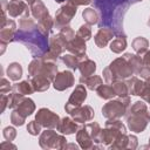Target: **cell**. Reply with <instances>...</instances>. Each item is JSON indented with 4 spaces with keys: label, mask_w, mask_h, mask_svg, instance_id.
Instances as JSON below:
<instances>
[{
    "label": "cell",
    "mask_w": 150,
    "mask_h": 150,
    "mask_svg": "<svg viewBox=\"0 0 150 150\" xmlns=\"http://www.w3.org/2000/svg\"><path fill=\"white\" fill-rule=\"evenodd\" d=\"M14 41L23 43L30 52L33 57L43 56L49 49V41L39 29L33 28L30 30H16Z\"/></svg>",
    "instance_id": "1"
},
{
    "label": "cell",
    "mask_w": 150,
    "mask_h": 150,
    "mask_svg": "<svg viewBox=\"0 0 150 150\" xmlns=\"http://www.w3.org/2000/svg\"><path fill=\"white\" fill-rule=\"evenodd\" d=\"M127 125L134 132H142L150 122V112L146 104L142 101H136L125 112Z\"/></svg>",
    "instance_id": "2"
},
{
    "label": "cell",
    "mask_w": 150,
    "mask_h": 150,
    "mask_svg": "<svg viewBox=\"0 0 150 150\" xmlns=\"http://www.w3.org/2000/svg\"><path fill=\"white\" fill-rule=\"evenodd\" d=\"M134 69L129 61L122 56L116 60H114L107 68L103 69V77L107 83H112L118 80H125L134 75Z\"/></svg>",
    "instance_id": "3"
},
{
    "label": "cell",
    "mask_w": 150,
    "mask_h": 150,
    "mask_svg": "<svg viewBox=\"0 0 150 150\" xmlns=\"http://www.w3.org/2000/svg\"><path fill=\"white\" fill-rule=\"evenodd\" d=\"M28 74L29 77L41 75L53 81L57 74V66L54 61H49L43 57H34L28 66Z\"/></svg>",
    "instance_id": "4"
},
{
    "label": "cell",
    "mask_w": 150,
    "mask_h": 150,
    "mask_svg": "<svg viewBox=\"0 0 150 150\" xmlns=\"http://www.w3.org/2000/svg\"><path fill=\"white\" fill-rule=\"evenodd\" d=\"M121 134H127V128L120 121V118L108 120L105 122V128L103 130L101 129L96 143H101L102 145L109 146Z\"/></svg>",
    "instance_id": "5"
},
{
    "label": "cell",
    "mask_w": 150,
    "mask_h": 150,
    "mask_svg": "<svg viewBox=\"0 0 150 150\" xmlns=\"http://www.w3.org/2000/svg\"><path fill=\"white\" fill-rule=\"evenodd\" d=\"M130 107V97L124 96L117 100H110L102 108V116L107 120L121 118L125 115L128 108Z\"/></svg>",
    "instance_id": "6"
},
{
    "label": "cell",
    "mask_w": 150,
    "mask_h": 150,
    "mask_svg": "<svg viewBox=\"0 0 150 150\" xmlns=\"http://www.w3.org/2000/svg\"><path fill=\"white\" fill-rule=\"evenodd\" d=\"M35 110V103L32 98L25 97L23 101L15 108L13 109L12 114H11V122L14 125H23L26 118L32 115Z\"/></svg>",
    "instance_id": "7"
},
{
    "label": "cell",
    "mask_w": 150,
    "mask_h": 150,
    "mask_svg": "<svg viewBox=\"0 0 150 150\" xmlns=\"http://www.w3.org/2000/svg\"><path fill=\"white\" fill-rule=\"evenodd\" d=\"M66 143V137L59 135L53 129H46L39 137V144L42 149H63Z\"/></svg>",
    "instance_id": "8"
},
{
    "label": "cell",
    "mask_w": 150,
    "mask_h": 150,
    "mask_svg": "<svg viewBox=\"0 0 150 150\" xmlns=\"http://www.w3.org/2000/svg\"><path fill=\"white\" fill-rule=\"evenodd\" d=\"M76 11H77V6L70 4L69 1L66 5L61 6L57 9L56 14H55V18H54V27L61 29L62 27L68 26L69 22L71 21V19L74 18V15L76 14Z\"/></svg>",
    "instance_id": "9"
},
{
    "label": "cell",
    "mask_w": 150,
    "mask_h": 150,
    "mask_svg": "<svg viewBox=\"0 0 150 150\" xmlns=\"http://www.w3.org/2000/svg\"><path fill=\"white\" fill-rule=\"evenodd\" d=\"M2 8L6 9L8 16L11 18H28L29 16V8L28 4L22 0H11L7 2L6 0H2L1 2Z\"/></svg>",
    "instance_id": "10"
},
{
    "label": "cell",
    "mask_w": 150,
    "mask_h": 150,
    "mask_svg": "<svg viewBox=\"0 0 150 150\" xmlns=\"http://www.w3.org/2000/svg\"><path fill=\"white\" fill-rule=\"evenodd\" d=\"M67 46H68V43H67L59 34L52 35V38L49 39V49H48V52H47L43 56H41V57L55 62L56 59H57L59 56H61L62 53L67 49Z\"/></svg>",
    "instance_id": "11"
},
{
    "label": "cell",
    "mask_w": 150,
    "mask_h": 150,
    "mask_svg": "<svg viewBox=\"0 0 150 150\" xmlns=\"http://www.w3.org/2000/svg\"><path fill=\"white\" fill-rule=\"evenodd\" d=\"M87 98V89L84 87V84H77L74 89V91L70 94L66 105H64V110L66 112L70 114L74 109L79 108L82 105V103L84 102V100Z\"/></svg>",
    "instance_id": "12"
},
{
    "label": "cell",
    "mask_w": 150,
    "mask_h": 150,
    "mask_svg": "<svg viewBox=\"0 0 150 150\" xmlns=\"http://www.w3.org/2000/svg\"><path fill=\"white\" fill-rule=\"evenodd\" d=\"M35 120L42 125V128H46V129H54L57 127L60 122L59 115L47 108L39 109V111L35 115Z\"/></svg>",
    "instance_id": "13"
},
{
    "label": "cell",
    "mask_w": 150,
    "mask_h": 150,
    "mask_svg": "<svg viewBox=\"0 0 150 150\" xmlns=\"http://www.w3.org/2000/svg\"><path fill=\"white\" fill-rule=\"evenodd\" d=\"M74 82H75V77H74L73 73L69 70H63L61 73H57L56 76L54 77L53 87L57 91H63V90L73 87Z\"/></svg>",
    "instance_id": "14"
},
{
    "label": "cell",
    "mask_w": 150,
    "mask_h": 150,
    "mask_svg": "<svg viewBox=\"0 0 150 150\" xmlns=\"http://www.w3.org/2000/svg\"><path fill=\"white\" fill-rule=\"evenodd\" d=\"M16 23L12 19H7L4 22H1V29H0V40L4 43L13 42L16 34Z\"/></svg>",
    "instance_id": "15"
},
{
    "label": "cell",
    "mask_w": 150,
    "mask_h": 150,
    "mask_svg": "<svg viewBox=\"0 0 150 150\" xmlns=\"http://www.w3.org/2000/svg\"><path fill=\"white\" fill-rule=\"evenodd\" d=\"M70 116L77 123H84V122L91 121L95 116V112L90 105H81V107L74 109L70 112Z\"/></svg>",
    "instance_id": "16"
},
{
    "label": "cell",
    "mask_w": 150,
    "mask_h": 150,
    "mask_svg": "<svg viewBox=\"0 0 150 150\" xmlns=\"http://www.w3.org/2000/svg\"><path fill=\"white\" fill-rule=\"evenodd\" d=\"M76 141H77L80 148H82V149H100V148H102L101 145H96V143L94 142L91 136L87 132V130L83 127H81L76 131Z\"/></svg>",
    "instance_id": "17"
},
{
    "label": "cell",
    "mask_w": 150,
    "mask_h": 150,
    "mask_svg": "<svg viewBox=\"0 0 150 150\" xmlns=\"http://www.w3.org/2000/svg\"><path fill=\"white\" fill-rule=\"evenodd\" d=\"M86 49H87V47H86V41H84L83 39H81L80 36H77V35H76V36L68 43V46H67V50H68L70 54H74V55H76V56H79L81 60L87 56V55H86Z\"/></svg>",
    "instance_id": "18"
},
{
    "label": "cell",
    "mask_w": 150,
    "mask_h": 150,
    "mask_svg": "<svg viewBox=\"0 0 150 150\" xmlns=\"http://www.w3.org/2000/svg\"><path fill=\"white\" fill-rule=\"evenodd\" d=\"M79 70L81 73L80 83H82L86 79H88L89 76H91L95 73V70H96V63L93 60H90V59H88L86 56V57H83L80 61V63H79Z\"/></svg>",
    "instance_id": "19"
},
{
    "label": "cell",
    "mask_w": 150,
    "mask_h": 150,
    "mask_svg": "<svg viewBox=\"0 0 150 150\" xmlns=\"http://www.w3.org/2000/svg\"><path fill=\"white\" fill-rule=\"evenodd\" d=\"M115 33L112 28H107V27H101L97 33L95 34V43L98 48H103L108 45L110 40H112Z\"/></svg>",
    "instance_id": "20"
},
{
    "label": "cell",
    "mask_w": 150,
    "mask_h": 150,
    "mask_svg": "<svg viewBox=\"0 0 150 150\" xmlns=\"http://www.w3.org/2000/svg\"><path fill=\"white\" fill-rule=\"evenodd\" d=\"M57 131L63 134V135H71L75 134L79 128H77V122L75 120H73L71 117H63L60 120L57 127H56Z\"/></svg>",
    "instance_id": "21"
},
{
    "label": "cell",
    "mask_w": 150,
    "mask_h": 150,
    "mask_svg": "<svg viewBox=\"0 0 150 150\" xmlns=\"http://www.w3.org/2000/svg\"><path fill=\"white\" fill-rule=\"evenodd\" d=\"M125 83H127L129 94L136 95V96H139L141 93L143 91L144 87H145V83H144L142 80H139L137 76H131V77H129V79L125 81Z\"/></svg>",
    "instance_id": "22"
},
{
    "label": "cell",
    "mask_w": 150,
    "mask_h": 150,
    "mask_svg": "<svg viewBox=\"0 0 150 150\" xmlns=\"http://www.w3.org/2000/svg\"><path fill=\"white\" fill-rule=\"evenodd\" d=\"M29 6H30V13H32L33 18L36 19L38 21L41 20V19H43L45 16H47V15L49 14L47 7L45 6V4H43L41 0H35V1H34L32 5H29Z\"/></svg>",
    "instance_id": "23"
},
{
    "label": "cell",
    "mask_w": 150,
    "mask_h": 150,
    "mask_svg": "<svg viewBox=\"0 0 150 150\" xmlns=\"http://www.w3.org/2000/svg\"><path fill=\"white\" fill-rule=\"evenodd\" d=\"M53 28H54V19H53L49 14H48L47 16H45L43 19H41V20L38 21V29H39L46 38L49 36V34L52 33Z\"/></svg>",
    "instance_id": "24"
},
{
    "label": "cell",
    "mask_w": 150,
    "mask_h": 150,
    "mask_svg": "<svg viewBox=\"0 0 150 150\" xmlns=\"http://www.w3.org/2000/svg\"><path fill=\"white\" fill-rule=\"evenodd\" d=\"M30 83L34 88L35 91H46L49 86H50V80L45 77V76H41V75H38V76H34V77H30Z\"/></svg>",
    "instance_id": "25"
},
{
    "label": "cell",
    "mask_w": 150,
    "mask_h": 150,
    "mask_svg": "<svg viewBox=\"0 0 150 150\" xmlns=\"http://www.w3.org/2000/svg\"><path fill=\"white\" fill-rule=\"evenodd\" d=\"M12 91L26 96V95H30V94H33L35 90H34V88H33L30 81L27 80V81H21V82H19V83L13 84V87H12Z\"/></svg>",
    "instance_id": "26"
},
{
    "label": "cell",
    "mask_w": 150,
    "mask_h": 150,
    "mask_svg": "<svg viewBox=\"0 0 150 150\" xmlns=\"http://www.w3.org/2000/svg\"><path fill=\"white\" fill-rule=\"evenodd\" d=\"M123 56H124V57L129 61V63L131 64V67H132V69H134V73H135L136 75H138L139 71H141L142 68H143L142 57H141L138 54H131V53H125Z\"/></svg>",
    "instance_id": "27"
},
{
    "label": "cell",
    "mask_w": 150,
    "mask_h": 150,
    "mask_svg": "<svg viewBox=\"0 0 150 150\" xmlns=\"http://www.w3.org/2000/svg\"><path fill=\"white\" fill-rule=\"evenodd\" d=\"M6 74L8 76L9 80L12 81H18L21 79L22 76V67L19 62H12L8 64L7 67V70H6Z\"/></svg>",
    "instance_id": "28"
},
{
    "label": "cell",
    "mask_w": 150,
    "mask_h": 150,
    "mask_svg": "<svg viewBox=\"0 0 150 150\" xmlns=\"http://www.w3.org/2000/svg\"><path fill=\"white\" fill-rule=\"evenodd\" d=\"M131 46L134 48V50L136 52V54L138 55H144L148 52V47H149V41L143 38V36H137L136 39H134V41L131 42Z\"/></svg>",
    "instance_id": "29"
},
{
    "label": "cell",
    "mask_w": 150,
    "mask_h": 150,
    "mask_svg": "<svg viewBox=\"0 0 150 150\" xmlns=\"http://www.w3.org/2000/svg\"><path fill=\"white\" fill-rule=\"evenodd\" d=\"M96 93H97V95L101 97V98H103V100H111V98H114L115 96H117L116 95V91H115V89H114V87H112V84H101L98 88H97V90H96Z\"/></svg>",
    "instance_id": "30"
},
{
    "label": "cell",
    "mask_w": 150,
    "mask_h": 150,
    "mask_svg": "<svg viewBox=\"0 0 150 150\" xmlns=\"http://www.w3.org/2000/svg\"><path fill=\"white\" fill-rule=\"evenodd\" d=\"M61 61L69 68V69H73V70H76L79 69V63L81 61V59L74 54H64L61 56Z\"/></svg>",
    "instance_id": "31"
},
{
    "label": "cell",
    "mask_w": 150,
    "mask_h": 150,
    "mask_svg": "<svg viewBox=\"0 0 150 150\" xmlns=\"http://www.w3.org/2000/svg\"><path fill=\"white\" fill-rule=\"evenodd\" d=\"M127 48V39L123 36H117L110 42V50L112 53L120 54Z\"/></svg>",
    "instance_id": "32"
},
{
    "label": "cell",
    "mask_w": 150,
    "mask_h": 150,
    "mask_svg": "<svg viewBox=\"0 0 150 150\" xmlns=\"http://www.w3.org/2000/svg\"><path fill=\"white\" fill-rule=\"evenodd\" d=\"M82 16H83L86 23H88V25H90V26L98 23V14H97V12H96L94 8H91V7L86 8V9L83 11V13H82Z\"/></svg>",
    "instance_id": "33"
},
{
    "label": "cell",
    "mask_w": 150,
    "mask_h": 150,
    "mask_svg": "<svg viewBox=\"0 0 150 150\" xmlns=\"http://www.w3.org/2000/svg\"><path fill=\"white\" fill-rule=\"evenodd\" d=\"M86 84L87 86V88L89 89V90H97V88L101 86V84H103V80L101 79V76H98V75H91V76H89L88 79H86L83 82H82V84Z\"/></svg>",
    "instance_id": "34"
},
{
    "label": "cell",
    "mask_w": 150,
    "mask_h": 150,
    "mask_svg": "<svg viewBox=\"0 0 150 150\" xmlns=\"http://www.w3.org/2000/svg\"><path fill=\"white\" fill-rule=\"evenodd\" d=\"M128 143H129V137L127 134H121L110 145V149H128Z\"/></svg>",
    "instance_id": "35"
},
{
    "label": "cell",
    "mask_w": 150,
    "mask_h": 150,
    "mask_svg": "<svg viewBox=\"0 0 150 150\" xmlns=\"http://www.w3.org/2000/svg\"><path fill=\"white\" fill-rule=\"evenodd\" d=\"M110 84H112V87H114V89H115V91H116V95H117L118 97L128 96V94H129L128 87H127V83H125L123 80L115 81V82H112V83H110Z\"/></svg>",
    "instance_id": "36"
},
{
    "label": "cell",
    "mask_w": 150,
    "mask_h": 150,
    "mask_svg": "<svg viewBox=\"0 0 150 150\" xmlns=\"http://www.w3.org/2000/svg\"><path fill=\"white\" fill-rule=\"evenodd\" d=\"M83 128L87 130V132L91 136V138L94 139V142L96 143L97 142V137H98V134L101 131V127L97 122H90L86 125H83Z\"/></svg>",
    "instance_id": "37"
},
{
    "label": "cell",
    "mask_w": 150,
    "mask_h": 150,
    "mask_svg": "<svg viewBox=\"0 0 150 150\" xmlns=\"http://www.w3.org/2000/svg\"><path fill=\"white\" fill-rule=\"evenodd\" d=\"M23 98H25L23 95H20V94L14 93V91L9 93L8 94V108L9 109H15L23 101Z\"/></svg>",
    "instance_id": "38"
},
{
    "label": "cell",
    "mask_w": 150,
    "mask_h": 150,
    "mask_svg": "<svg viewBox=\"0 0 150 150\" xmlns=\"http://www.w3.org/2000/svg\"><path fill=\"white\" fill-rule=\"evenodd\" d=\"M38 27V23L30 19L29 16L28 18H21L20 21H19V29L20 30H30L33 28H36Z\"/></svg>",
    "instance_id": "39"
},
{
    "label": "cell",
    "mask_w": 150,
    "mask_h": 150,
    "mask_svg": "<svg viewBox=\"0 0 150 150\" xmlns=\"http://www.w3.org/2000/svg\"><path fill=\"white\" fill-rule=\"evenodd\" d=\"M59 35L67 42V43H69L75 36H76V34H75V32H74V29L73 28H70L69 27V25L68 26H64V27H62L61 29H60V32H59Z\"/></svg>",
    "instance_id": "40"
},
{
    "label": "cell",
    "mask_w": 150,
    "mask_h": 150,
    "mask_svg": "<svg viewBox=\"0 0 150 150\" xmlns=\"http://www.w3.org/2000/svg\"><path fill=\"white\" fill-rule=\"evenodd\" d=\"M76 35L80 36L81 39H83L84 41L90 40V38H91V28H90V25H88V23L82 25L79 28V30L76 32Z\"/></svg>",
    "instance_id": "41"
},
{
    "label": "cell",
    "mask_w": 150,
    "mask_h": 150,
    "mask_svg": "<svg viewBox=\"0 0 150 150\" xmlns=\"http://www.w3.org/2000/svg\"><path fill=\"white\" fill-rule=\"evenodd\" d=\"M41 129H42V125L36 121V120H33L28 123L27 125V131L32 135V136H38L40 132H41Z\"/></svg>",
    "instance_id": "42"
},
{
    "label": "cell",
    "mask_w": 150,
    "mask_h": 150,
    "mask_svg": "<svg viewBox=\"0 0 150 150\" xmlns=\"http://www.w3.org/2000/svg\"><path fill=\"white\" fill-rule=\"evenodd\" d=\"M2 135H4V138L6 141H14V138L16 137V130L13 128V127H6L2 131Z\"/></svg>",
    "instance_id": "43"
},
{
    "label": "cell",
    "mask_w": 150,
    "mask_h": 150,
    "mask_svg": "<svg viewBox=\"0 0 150 150\" xmlns=\"http://www.w3.org/2000/svg\"><path fill=\"white\" fill-rule=\"evenodd\" d=\"M12 87H13V86H11V83H9V81H8L7 79L2 77V79L0 80V93H1V94H7V93H9V91L12 90Z\"/></svg>",
    "instance_id": "44"
},
{
    "label": "cell",
    "mask_w": 150,
    "mask_h": 150,
    "mask_svg": "<svg viewBox=\"0 0 150 150\" xmlns=\"http://www.w3.org/2000/svg\"><path fill=\"white\" fill-rule=\"evenodd\" d=\"M129 137V143H128V149H136L138 145V139L135 135H128Z\"/></svg>",
    "instance_id": "45"
},
{
    "label": "cell",
    "mask_w": 150,
    "mask_h": 150,
    "mask_svg": "<svg viewBox=\"0 0 150 150\" xmlns=\"http://www.w3.org/2000/svg\"><path fill=\"white\" fill-rule=\"evenodd\" d=\"M139 96L143 98V101L150 103V88L149 87H144V89H143V91L141 93Z\"/></svg>",
    "instance_id": "46"
},
{
    "label": "cell",
    "mask_w": 150,
    "mask_h": 150,
    "mask_svg": "<svg viewBox=\"0 0 150 150\" xmlns=\"http://www.w3.org/2000/svg\"><path fill=\"white\" fill-rule=\"evenodd\" d=\"M6 108H8V95L1 94V109H0V111L4 112Z\"/></svg>",
    "instance_id": "47"
},
{
    "label": "cell",
    "mask_w": 150,
    "mask_h": 150,
    "mask_svg": "<svg viewBox=\"0 0 150 150\" xmlns=\"http://www.w3.org/2000/svg\"><path fill=\"white\" fill-rule=\"evenodd\" d=\"M142 61H143V66L150 69V50H148V52L143 55Z\"/></svg>",
    "instance_id": "48"
},
{
    "label": "cell",
    "mask_w": 150,
    "mask_h": 150,
    "mask_svg": "<svg viewBox=\"0 0 150 150\" xmlns=\"http://www.w3.org/2000/svg\"><path fill=\"white\" fill-rule=\"evenodd\" d=\"M68 1L75 6H84V5H89L90 2H93V0H68Z\"/></svg>",
    "instance_id": "49"
},
{
    "label": "cell",
    "mask_w": 150,
    "mask_h": 150,
    "mask_svg": "<svg viewBox=\"0 0 150 150\" xmlns=\"http://www.w3.org/2000/svg\"><path fill=\"white\" fill-rule=\"evenodd\" d=\"M0 146H1L2 149H5V148H12V149H16V145H14V144H12V142H9V141H6V142H2Z\"/></svg>",
    "instance_id": "50"
},
{
    "label": "cell",
    "mask_w": 150,
    "mask_h": 150,
    "mask_svg": "<svg viewBox=\"0 0 150 150\" xmlns=\"http://www.w3.org/2000/svg\"><path fill=\"white\" fill-rule=\"evenodd\" d=\"M80 145H77V144H75V143H66V145L63 146V149H68V148H75V149H77Z\"/></svg>",
    "instance_id": "51"
},
{
    "label": "cell",
    "mask_w": 150,
    "mask_h": 150,
    "mask_svg": "<svg viewBox=\"0 0 150 150\" xmlns=\"http://www.w3.org/2000/svg\"><path fill=\"white\" fill-rule=\"evenodd\" d=\"M144 83H145V87H149V88H150V76L145 79V81H144Z\"/></svg>",
    "instance_id": "52"
},
{
    "label": "cell",
    "mask_w": 150,
    "mask_h": 150,
    "mask_svg": "<svg viewBox=\"0 0 150 150\" xmlns=\"http://www.w3.org/2000/svg\"><path fill=\"white\" fill-rule=\"evenodd\" d=\"M25 1H26V2L28 4V5H32V4H33V2L35 1V0H25Z\"/></svg>",
    "instance_id": "53"
},
{
    "label": "cell",
    "mask_w": 150,
    "mask_h": 150,
    "mask_svg": "<svg viewBox=\"0 0 150 150\" xmlns=\"http://www.w3.org/2000/svg\"><path fill=\"white\" fill-rule=\"evenodd\" d=\"M55 2H57V4H62V2H64V1H67V0H54Z\"/></svg>",
    "instance_id": "54"
},
{
    "label": "cell",
    "mask_w": 150,
    "mask_h": 150,
    "mask_svg": "<svg viewBox=\"0 0 150 150\" xmlns=\"http://www.w3.org/2000/svg\"><path fill=\"white\" fill-rule=\"evenodd\" d=\"M148 26L150 27V16H149V20H148Z\"/></svg>",
    "instance_id": "55"
},
{
    "label": "cell",
    "mask_w": 150,
    "mask_h": 150,
    "mask_svg": "<svg viewBox=\"0 0 150 150\" xmlns=\"http://www.w3.org/2000/svg\"><path fill=\"white\" fill-rule=\"evenodd\" d=\"M149 146H150V138H149Z\"/></svg>",
    "instance_id": "56"
},
{
    "label": "cell",
    "mask_w": 150,
    "mask_h": 150,
    "mask_svg": "<svg viewBox=\"0 0 150 150\" xmlns=\"http://www.w3.org/2000/svg\"><path fill=\"white\" fill-rule=\"evenodd\" d=\"M136 1H137V2H138V1H142V0H136Z\"/></svg>",
    "instance_id": "57"
}]
</instances>
